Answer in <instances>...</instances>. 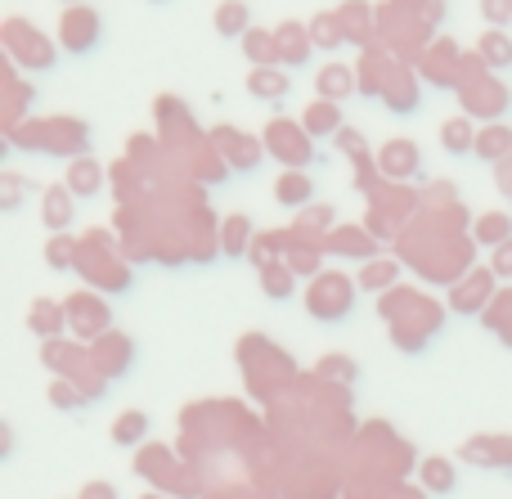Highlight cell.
Returning <instances> with one entry per match:
<instances>
[{"instance_id":"32","label":"cell","mask_w":512,"mask_h":499,"mask_svg":"<svg viewBox=\"0 0 512 499\" xmlns=\"http://www.w3.org/2000/svg\"><path fill=\"white\" fill-rule=\"evenodd\" d=\"M481 297H490V275H472V284H463L459 293H454V306H459V311H472L468 302H481Z\"/></svg>"},{"instance_id":"29","label":"cell","mask_w":512,"mask_h":499,"mask_svg":"<svg viewBox=\"0 0 512 499\" xmlns=\"http://www.w3.org/2000/svg\"><path fill=\"white\" fill-rule=\"evenodd\" d=\"M396 275H400L396 261H369V266L360 270V288H364V293H378V288L396 284Z\"/></svg>"},{"instance_id":"19","label":"cell","mask_w":512,"mask_h":499,"mask_svg":"<svg viewBox=\"0 0 512 499\" xmlns=\"http://www.w3.org/2000/svg\"><path fill=\"white\" fill-rule=\"evenodd\" d=\"M252 221L243 212H234V216H225L221 221V252L225 257H248L252 252Z\"/></svg>"},{"instance_id":"8","label":"cell","mask_w":512,"mask_h":499,"mask_svg":"<svg viewBox=\"0 0 512 499\" xmlns=\"http://www.w3.org/2000/svg\"><path fill=\"white\" fill-rule=\"evenodd\" d=\"M90 144V131L86 122H77V117H54V122H45V149L50 153H63V158L72 162V149H86ZM86 158V153H81Z\"/></svg>"},{"instance_id":"37","label":"cell","mask_w":512,"mask_h":499,"mask_svg":"<svg viewBox=\"0 0 512 499\" xmlns=\"http://www.w3.org/2000/svg\"><path fill=\"white\" fill-rule=\"evenodd\" d=\"M490 275L508 279L512 275V239L504 243V248H495V261H490Z\"/></svg>"},{"instance_id":"31","label":"cell","mask_w":512,"mask_h":499,"mask_svg":"<svg viewBox=\"0 0 512 499\" xmlns=\"http://www.w3.org/2000/svg\"><path fill=\"white\" fill-rule=\"evenodd\" d=\"M23 194H27V180L14 176V171H5V176H0V207H5V212H18V207H23Z\"/></svg>"},{"instance_id":"33","label":"cell","mask_w":512,"mask_h":499,"mask_svg":"<svg viewBox=\"0 0 512 499\" xmlns=\"http://www.w3.org/2000/svg\"><path fill=\"white\" fill-rule=\"evenodd\" d=\"M481 18H486V27H504L512 23V0H481Z\"/></svg>"},{"instance_id":"23","label":"cell","mask_w":512,"mask_h":499,"mask_svg":"<svg viewBox=\"0 0 512 499\" xmlns=\"http://www.w3.org/2000/svg\"><path fill=\"white\" fill-rule=\"evenodd\" d=\"M337 18H342L346 41H369V32H373V9L364 5V0H346V5L337 9Z\"/></svg>"},{"instance_id":"26","label":"cell","mask_w":512,"mask_h":499,"mask_svg":"<svg viewBox=\"0 0 512 499\" xmlns=\"http://www.w3.org/2000/svg\"><path fill=\"white\" fill-rule=\"evenodd\" d=\"M310 41H315V45H324L328 54H333V50H342V45H346L342 18H337V14H315V18H310Z\"/></svg>"},{"instance_id":"21","label":"cell","mask_w":512,"mask_h":499,"mask_svg":"<svg viewBox=\"0 0 512 499\" xmlns=\"http://www.w3.org/2000/svg\"><path fill=\"white\" fill-rule=\"evenodd\" d=\"M243 54H248L252 68H283L279 41H274V32H261V27H252V32L243 36Z\"/></svg>"},{"instance_id":"4","label":"cell","mask_w":512,"mask_h":499,"mask_svg":"<svg viewBox=\"0 0 512 499\" xmlns=\"http://www.w3.org/2000/svg\"><path fill=\"white\" fill-rule=\"evenodd\" d=\"M459 99H463V113H468V117H486V122H504V113H508V90H499L495 81H486V77H477V81H463Z\"/></svg>"},{"instance_id":"22","label":"cell","mask_w":512,"mask_h":499,"mask_svg":"<svg viewBox=\"0 0 512 499\" xmlns=\"http://www.w3.org/2000/svg\"><path fill=\"white\" fill-rule=\"evenodd\" d=\"M63 320H68V306L50 302V297H41V302L32 306V315H27V324H32V333H41V338H50V342L59 338Z\"/></svg>"},{"instance_id":"18","label":"cell","mask_w":512,"mask_h":499,"mask_svg":"<svg viewBox=\"0 0 512 499\" xmlns=\"http://www.w3.org/2000/svg\"><path fill=\"white\" fill-rule=\"evenodd\" d=\"M310 198H315V180L306 171H283L274 180V203L279 207H310Z\"/></svg>"},{"instance_id":"2","label":"cell","mask_w":512,"mask_h":499,"mask_svg":"<svg viewBox=\"0 0 512 499\" xmlns=\"http://www.w3.org/2000/svg\"><path fill=\"white\" fill-rule=\"evenodd\" d=\"M351 306H355V284L346 275H337V270H324V275L310 284V293H306V311L315 315V320H324V324L346 320Z\"/></svg>"},{"instance_id":"27","label":"cell","mask_w":512,"mask_h":499,"mask_svg":"<svg viewBox=\"0 0 512 499\" xmlns=\"http://www.w3.org/2000/svg\"><path fill=\"white\" fill-rule=\"evenodd\" d=\"M261 288H265V297H274V302H288V297H292L288 261H270V266H261Z\"/></svg>"},{"instance_id":"13","label":"cell","mask_w":512,"mask_h":499,"mask_svg":"<svg viewBox=\"0 0 512 499\" xmlns=\"http://www.w3.org/2000/svg\"><path fill=\"white\" fill-rule=\"evenodd\" d=\"M355 72L346 68V63H324V68L315 72V90H319V99H328V104H342V99H351L355 95Z\"/></svg>"},{"instance_id":"30","label":"cell","mask_w":512,"mask_h":499,"mask_svg":"<svg viewBox=\"0 0 512 499\" xmlns=\"http://www.w3.org/2000/svg\"><path fill=\"white\" fill-rule=\"evenodd\" d=\"M333 252H351V257H373V239L364 230H337V239H328Z\"/></svg>"},{"instance_id":"20","label":"cell","mask_w":512,"mask_h":499,"mask_svg":"<svg viewBox=\"0 0 512 499\" xmlns=\"http://www.w3.org/2000/svg\"><path fill=\"white\" fill-rule=\"evenodd\" d=\"M477 54H481V63H486L490 72L512 68V36L499 32V27H486V32H481V41H477Z\"/></svg>"},{"instance_id":"36","label":"cell","mask_w":512,"mask_h":499,"mask_svg":"<svg viewBox=\"0 0 512 499\" xmlns=\"http://www.w3.org/2000/svg\"><path fill=\"white\" fill-rule=\"evenodd\" d=\"M319 374H328V378H355V365L346 356H328V360H319Z\"/></svg>"},{"instance_id":"34","label":"cell","mask_w":512,"mask_h":499,"mask_svg":"<svg viewBox=\"0 0 512 499\" xmlns=\"http://www.w3.org/2000/svg\"><path fill=\"white\" fill-rule=\"evenodd\" d=\"M144 428H149V419H144V414H126V419L117 423V432H113V437L122 441V446H135V441L144 437Z\"/></svg>"},{"instance_id":"24","label":"cell","mask_w":512,"mask_h":499,"mask_svg":"<svg viewBox=\"0 0 512 499\" xmlns=\"http://www.w3.org/2000/svg\"><path fill=\"white\" fill-rule=\"evenodd\" d=\"M81 261V243L72 239V234H50V243H45V266L50 270H72Z\"/></svg>"},{"instance_id":"7","label":"cell","mask_w":512,"mask_h":499,"mask_svg":"<svg viewBox=\"0 0 512 499\" xmlns=\"http://www.w3.org/2000/svg\"><path fill=\"white\" fill-rule=\"evenodd\" d=\"M72 216H77V198H72L68 185H45L41 189V221L50 234H68Z\"/></svg>"},{"instance_id":"5","label":"cell","mask_w":512,"mask_h":499,"mask_svg":"<svg viewBox=\"0 0 512 499\" xmlns=\"http://www.w3.org/2000/svg\"><path fill=\"white\" fill-rule=\"evenodd\" d=\"M9 54H14V63H23V68H54V45L45 41L41 32H32L27 23H9Z\"/></svg>"},{"instance_id":"6","label":"cell","mask_w":512,"mask_h":499,"mask_svg":"<svg viewBox=\"0 0 512 499\" xmlns=\"http://www.w3.org/2000/svg\"><path fill=\"white\" fill-rule=\"evenodd\" d=\"M418 167H423V153H418L414 140H387L378 149V171L387 180H409L418 176Z\"/></svg>"},{"instance_id":"11","label":"cell","mask_w":512,"mask_h":499,"mask_svg":"<svg viewBox=\"0 0 512 499\" xmlns=\"http://www.w3.org/2000/svg\"><path fill=\"white\" fill-rule=\"evenodd\" d=\"M212 27H216V36H225V41H243V36L252 32V5L248 0H221L212 14Z\"/></svg>"},{"instance_id":"42","label":"cell","mask_w":512,"mask_h":499,"mask_svg":"<svg viewBox=\"0 0 512 499\" xmlns=\"http://www.w3.org/2000/svg\"><path fill=\"white\" fill-rule=\"evenodd\" d=\"M158 5H162V0H158Z\"/></svg>"},{"instance_id":"39","label":"cell","mask_w":512,"mask_h":499,"mask_svg":"<svg viewBox=\"0 0 512 499\" xmlns=\"http://www.w3.org/2000/svg\"><path fill=\"white\" fill-rule=\"evenodd\" d=\"M495 180H499V189H504V194L512 198V158H504V162L495 167Z\"/></svg>"},{"instance_id":"25","label":"cell","mask_w":512,"mask_h":499,"mask_svg":"<svg viewBox=\"0 0 512 499\" xmlns=\"http://www.w3.org/2000/svg\"><path fill=\"white\" fill-rule=\"evenodd\" d=\"M477 243H486V248H504V243L512 239V216L504 212H486V216H477Z\"/></svg>"},{"instance_id":"28","label":"cell","mask_w":512,"mask_h":499,"mask_svg":"<svg viewBox=\"0 0 512 499\" xmlns=\"http://www.w3.org/2000/svg\"><path fill=\"white\" fill-rule=\"evenodd\" d=\"M68 320H77L81 329H95V324H104V306H99V297L81 293V297H68Z\"/></svg>"},{"instance_id":"9","label":"cell","mask_w":512,"mask_h":499,"mask_svg":"<svg viewBox=\"0 0 512 499\" xmlns=\"http://www.w3.org/2000/svg\"><path fill=\"white\" fill-rule=\"evenodd\" d=\"M274 41H279V59L288 63V68H306L310 54H315L310 27H301V23H279L274 27Z\"/></svg>"},{"instance_id":"16","label":"cell","mask_w":512,"mask_h":499,"mask_svg":"<svg viewBox=\"0 0 512 499\" xmlns=\"http://www.w3.org/2000/svg\"><path fill=\"white\" fill-rule=\"evenodd\" d=\"M441 149L450 153V158H468L472 149H477V126H472L468 113L450 117V122H441Z\"/></svg>"},{"instance_id":"17","label":"cell","mask_w":512,"mask_h":499,"mask_svg":"<svg viewBox=\"0 0 512 499\" xmlns=\"http://www.w3.org/2000/svg\"><path fill=\"white\" fill-rule=\"evenodd\" d=\"M248 90H252V99L283 104V99H288V90H292V81H288V72H283V68H252L248 72Z\"/></svg>"},{"instance_id":"35","label":"cell","mask_w":512,"mask_h":499,"mask_svg":"<svg viewBox=\"0 0 512 499\" xmlns=\"http://www.w3.org/2000/svg\"><path fill=\"white\" fill-rule=\"evenodd\" d=\"M50 401L59 405V410H77V405H81V392H77L72 383H54V387H50Z\"/></svg>"},{"instance_id":"3","label":"cell","mask_w":512,"mask_h":499,"mask_svg":"<svg viewBox=\"0 0 512 499\" xmlns=\"http://www.w3.org/2000/svg\"><path fill=\"white\" fill-rule=\"evenodd\" d=\"M99 36H104V23H99V14L90 5L63 9V18H59V45L68 54H90L99 45Z\"/></svg>"},{"instance_id":"15","label":"cell","mask_w":512,"mask_h":499,"mask_svg":"<svg viewBox=\"0 0 512 499\" xmlns=\"http://www.w3.org/2000/svg\"><path fill=\"white\" fill-rule=\"evenodd\" d=\"M477 153L481 162H490V167H499L504 158H512V126L504 122H490V126H481L477 131Z\"/></svg>"},{"instance_id":"12","label":"cell","mask_w":512,"mask_h":499,"mask_svg":"<svg viewBox=\"0 0 512 499\" xmlns=\"http://www.w3.org/2000/svg\"><path fill=\"white\" fill-rule=\"evenodd\" d=\"M301 126H306L310 140H328V135H342L346 122H342V104H328V99H315V104L301 113Z\"/></svg>"},{"instance_id":"41","label":"cell","mask_w":512,"mask_h":499,"mask_svg":"<svg viewBox=\"0 0 512 499\" xmlns=\"http://www.w3.org/2000/svg\"><path fill=\"white\" fill-rule=\"evenodd\" d=\"M59 5L63 9H77V5H86V0H59Z\"/></svg>"},{"instance_id":"1","label":"cell","mask_w":512,"mask_h":499,"mask_svg":"<svg viewBox=\"0 0 512 499\" xmlns=\"http://www.w3.org/2000/svg\"><path fill=\"white\" fill-rule=\"evenodd\" d=\"M265 153H270L274 162H283L288 171H306L310 162H315V140L306 135V126L301 122H288V117H274L270 126H265Z\"/></svg>"},{"instance_id":"14","label":"cell","mask_w":512,"mask_h":499,"mask_svg":"<svg viewBox=\"0 0 512 499\" xmlns=\"http://www.w3.org/2000/svg\"><path fill=\"white\" fill-rule=\"evenodd\" d=\"M63 185L72 189V198H99V189H104V167H99L95 158H72Z\"/></svg>"},{"instance_id":"40","label":"cell","mask_w":512,"mask_h":499,"mask_svg":"<svg viewBox=\"0 0 512 499\" xmlns=\"http://www.w3.org/2000/svg\"><path fill=\"white\" fill-rule=\"evenodd\" d=\"M86 499H117L113 491H104V486H90V495Z\"/></svg>"},{"instance_id":"38","label":"cell","mask_w":512,"mask_h":499,"mask_svg":"<svg viewBox=\"0 0 512 499\" xmlns=\"http://www.w3.org/2000/svg\"><path fill=\"white\" fill-rule=\"evenodd\" d=\"M423 473H427V482H436V491H450V468L445 464H427Z\"/></svg>"},{"instance_id":"10","label":"cell","mask_w":512,"mask_h":499,"mask_svg":"<svg viewBox=\"0 0 512 499\" xmlns=\"http://www.w3.org/2000/svg\"><path fill=\"white\" fill-rule=\"evenodd\" d=\"M418 99H423V90L414 86V77H409L405 68H387V81H382V104H387L391 113H414Z\"/></svg>"}]
</instances>
